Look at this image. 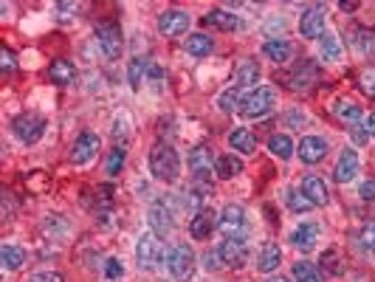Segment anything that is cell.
<instances>
[{"mask_svg": "<svg viewBox=\"0 0 375 282\" xmlns=\"http://www.w3.org/2000/svg\"><path fill=\"white\" fill-rule=\"evenodd\" d=\"M150 169L158 181H175L178 178V152L170 147V144H155L152 152H150Z\"/></svg>", "mask_w": 375, "mask_h": 282, "instance_id": "cell-1", "label": "cell"}, {"mask_svg": "<svg viewBox=\"0 0 375 282\" xmlns=\"http://www.w3.org/2000/svg\"><path fill=\"white\" fill-rule=\"evenodd\" d=\"M274 102H277V93H274V88H254L251 93H246L243 99H240V116H246V119H260V116H265L268 110L274 108Z\"/></svg>", "mask_w": 375, "mask_h": 282, "instance_id": "cell-2", "label": "cell"}, {"mask_svg": "<svg viewBox=\"0 0 375 282\" xmlns=\"http://www.w3.org/2000/svg\"><path fill=\"white\" fill-rule=\"evenodd\" d=\"M167 266H170V274H172L178 282H186V279L195 274V251H192V246L178 243V246L167 254Z\"/></svg>", "mask_w": 375, "mask_h": 282, "instance_id": "cell-3", "label": "cell"}, {"mask_svg": "<svg viewBox=\"0 0 375 282\" xmlns=\"http://www.w3.org/2000/svg\"><path fill=\"white\" fill-rule=\"evenodd\" d=\"M161 257H164V248H161V240L152 235V232H144L136 243V263L141 271H152Z\"/></svg>", "mask_w": 375, "mask_h": 282, "instance_id": "cell-4", "label": "cell"}, {"mask_svg": "<svg viewBox=\"0 0 375 282\" xmlns=\"http://www.w3.org/2000/svg\"><path fill=\"white\" fill-rule=\"evenodd\" d=\"M12 127H14V136L23 144H37L45 133V119L40 113H20Z\"/></svg>", "mask_w": 375, "mask_h": 282, "instance_id": "cell-5", "label": "cell"}, {"mask_svg": "<svg viewBox=\"0 0 375 282\" xmlns=\"http://www.w3.org/2000/svg\"><path fill=\"white\" fill-rule=\"evenodd\" d=\"M99 150H102V139L96 136V133H91V130H85V133H79V139L73 141V147H71V161L73 164H91L96 156H99Z\"/></svg>", "mask_w": 375, "mask_h": 282, "instance_id": "cell-6", "label": "cell"}, {"mask_svg": "<svg viewBox=\"0 0 375 282\" xmlns=\"http://www.w3.org/2000/svg\"><path fill=\"white\" fill-rule=\"evenodd\" d=\"M218 254H220L223 266L243 268L249 260V243H246V237H223V243L218 246Z\"/></svg>", "mask_w": 375, "mask_h": 282, "instance_id": "cell-7", "label": "cell"}, {"mask_svg": "<svg viewBox=\"0 0 375 282\" xmlns=\"http://www.w3.org/2000/svg\"><path fill=\"white\" fill-rule=\"evenodd\" d=\"M218 226H220L223 237H246V232H249V226H246V212L240 209V207H234V203L223 207Z\"/></svg>", "mask_w": 375, "mask_h": 282, "instance_id": "cell-8", "label": "cell"}, {"mask_svg": "<svg viewBox=\"0 0 375 282\" xmlns=\"http://www.w3.org/2000/svg\"><path fill=\"white\" fill-rule=\"evenodd\" d=\"M96 40H99V48H102V54L107 60H116L122 54V32H119V25H113V23L99 25Z\"/></svg>", "mask_w": 375, "mask_h": 282, "instance_id": "cell-9", "label": "cell"}, {"mask_svg": "<svg viewBox=\"0 0 375 282\" xmlns=\"http://www.w3.org/2000/svg\"><path fill=\"white\" fill-rule=\"evenodd\" d=\"M186 29H190V14L181 9H170L158 17V32L164 37H181Z\"/></svg>", "mask_w": 375, "mask_h": 282, "instance_id": "cell-10", "label": "cell"}, {"mask_svg": "<svg viewBox=\"0 0 375 282\" xmlns=\"http://www.w3.org/2000/svg\"><path fill=\"white\" fill-rule=\"evenodd\" d=\"M356 175H359V152L356 150H344L341 156H339L336 169H333L336 184H350Z\"/></svg>", "mask_w": 375, "mask_h": 282, "instance_id": "cell-11", "label": "cell"}, {"mask_svg": "<svg viewBox=\"0 0 375 282\" xmlns=\"http://www.w3.org/2000/svg\"><path fill=\"white\" fill-rule=\"evenodd\" d=\"M328 156V141L325 139H319V136H305L299 141V158L305 164H316Z\"/></svg>", "mask_w": 375, "mask_h": 282, "instance_id": "cell-12", "label": "cell"}, {"mask_svg": "<svg viewBox=\"0 0 375 282\" xmlns=\"http://www.w3.org/2000/svg\"><path fill=\"white\" fill-rule=\"evenodd\" d=\"M316 237H319V223H310V220L299 223V226L291 232V243L297 246L299 251H313Z\"/></svg>", "mask_w": 375, "mask_h": 282, "instance_id": "cell-13", "label": "cell"}, {"mask_svg": "<svg viewBox=\"0 0 375 282\" xmlns=\"http://www.w3.org/2000/svg\"><path fill=\"white\" fill-rule=\"evenodd\" d=\"M299 32L305 34V37H310V40H321L325 37V12L321 9H308L305 14H302V20H299Z\"/></svg>", "mask_w": 375, "mask_h": 282, "instance_id": "cell-14", "label": "cell"}, {"mask_svg": "<svg viewBox=\"0 0 375 282\" xmlns=\"http://www.w3.org/2000/svg\"><path fill=\"white\" fill-rule=\"evenodd\" d=\"M147 218H150V226H152V232H155L158 237H164L170 228H172V215L167 212V203H164V200L152 203L150 212H147Z\"/></svg>", "mask_w": 375, "mask_h": 282, "instance_id": "cell-15", "label": "cell"}, {"mask_svg": "<svg viewBox=\"0 0 375 282\" xmlns=\"http://www.w3.org/2000/svg\"><path fill=\"white\" fill-rule=\"evenodd\" d=\"M214 226H218V220H214V212L203 207V209L195 212V218H192V223H190V235H192L195 240H206V237L212 235Z\"/></svg>", "mask_w": 375, "mask_h": 282, "instance_id": "cell-16", "label": "cell"}, {"mask_svg": "<svg viewBox=\"0 0 375 282\" xmlns=\"http://www.w3.org/2000/svg\"><path fill=\"white\" fill-rule=\"evenodd\" d=\"M302 192H305V198L313 203V207H325L328 203V187H325V181L321 178H316V175H305V181H302Z\"/></svg>", "mask_w": 375, "mask_h": 282, "instance_id": "cell-17", "label": "cell"}, {"mask_svg": "<svg viewBox=\"0 0 375 282\" xmlns=\"http://www.w3.org/2000/svg\"><path fill=\"white\" fill-rule=\"evenodd\" d=\"M203 25H209V29H218V32H234V29H240V20L231 12L214 9V12H209L203 17Z\"/></svg>", "mask_w": 375, "mask_h": 282, "instance_id": "cell-18", "label": "cell"}, {"mask_svg": "<svg viewBox=\"0 0 375 282\" xmlns=\"http://www.w3.org/2000/svg\"><path fill=\"white\" fill-rule=\"evenodd\" d=\"M190 169L195 178H206L209 169H212V150L203 144V147H195L190 152Z\"/></svg>", "mask_w": 375, "mask_h": 282, "instance_id": "cell-19", "label": "cell"}, {"mask_svg": "<svg viewBox=\"0 0 375 282\" xmlns=\"http://www.w3.org/2000/svg\"><path fill=\"white\" fill-rule=\"evenodd\" d=\"M333 116H336L339 121H347V124H356V127H359V121H361V108L356 105V102H350V99H336V102H333Z\"/></svg>", "mask_w": 375, "mask_h": 282, "instance_id": "cell-20", "label": "cell"}, {"mask_svg": "<svg viewBox=\"0 0 375 282\" xmlns=\"http://www.w3.org/2000/svg\"><path fill=\"white\" fill-rule=\"evenodd\" d=\"M0 263H3L6 271H17L25 263V248L14 243H3L0 246Z\"/></svg>", "mask_w": 375, "mask_h": 282, "instance_id": "cell-21", "label": "cell"}, {"mask_svg": "<svg viewBox=\"0 0 375 282\" xmlns=\"http://www.w3.org/2000/svg\"><path fill=\"white\" fill-rule=\"evenodd\" d=\"M280 263H282V251H280V246H277V243H268V246L260 251L257 268H260L262 274H271V271L280 268Z\"/></svg>", "mask_w": 375, "mask_h": 282, "instance_id": "cell-22", "label": "cell"}, {"mask_svg": "<svg viewBox=\"0 0 375 282\" xmlns=\"http://www.w3.org/2000/svg\"><path fill=\"white\" fill-rule=\"evenodd\" d=\"M262 54L271 57V62H288L291 54H293V45L288 40H268L262 45Z\"/></svg>", "mask_w": 375, "mask_h": 282, "instance_id": "cell-23", "label": "cell"}, {"mask_svg": "<svg viewBox=\"0 0 375 282\" xmlns=\"http://www.w3.org/2000/svg\"><path fill=\"white\" fill-rule=\"evenodd\" d=\"M73 76H76V71H73V65L65 62V60L51 62V68H48V80H51L54 85H71Z\"/></svg>", "mask_w": 375, "mask_h": 282, "instance_id": "cell-24", "label": "cell"}, {"mask_svg": "<svg viewBox=\"0 0 375 282\" xmlns=\"http://www.w3.org/2000/svg\"><path fill=\"white\" fill-rule=\"evenodd\" d=\"M293 279L297 282H325V274H321L319 266L299 260V263H293Z\"/></svg>", "mask_w": 375, "mask_h": 282, "instance_id": "cell-25", "label": "cell"}, {"mask_svg": "<svg viewBox=\"0 0 375 282\" xmlns=\"http://www.w3.org/2000/svg\"><path fill=\"white\" fill-rule=\"evenodd\" d=\"M214 172H218V178H223V181H226V178H234V175L243 172V161L226 152V156H220L218 161H214Z\"/></svg>", "mask_w": 375, "mask_h": 282, "instance_id": "cell-26", "label": "cell"}, {"mask_svg": "<svg viewBox=\"0 0 375 282\" xmlns=\"http://www.w3.org/2000/svg\"><path fill=\"white\" fill-rule=\"evenodd\" d=\"M212 37L209 34H192V37H186V51H190L192 57H209L212 54Z\"/></svg>", "mask_w": 375, "mask_h": 282, "instance_id": "cell-27", "label": "cell"}, {"mask_svg": "<svg viewBox=\"0 0 375 282\" xmlns=\"http://www.w3.org/2000/svg\"><path fill=\"white\" fill-rule=\"evenodd\" d=\"M150 71V62H147V57H133L130 60V71H127V80H130V88L136 91V88H141V82H144V73Z\"/></svg>", "mask_w": 375, "mask_h": 282, "instance_id": "cell-28", "label": "cell"}, {"mask_svg": "<svg viewBox=\"0 0 375 282\" xmlns=\"http://www.w3.org/2000/svg\"><path fill=\"white\" fill-rule=\"evenodd\" d=\"M229 144L237 150V152H246V156H251V152L257 150V139L249 133V130H234L229 136Z\"/></svg>", "mask_w": 375, "mask_h": 282, "instance_id": "cell-29", "label": "cell"}, {"mask_svg": "<svg viewBox=\"0 0 375 282\" xmlns=\"http://www.w3.org/2000/svg\"><path fill=\"white\" fill-rule=\"evenodd\" d=\"M319 48H321V57H325L328 62H339L341 60V43L336 34H325L319 40Z\"/></svg>", "mask_w": 375, "mask_h": 282, "instance_id": "cell-30", "label": "cell"}, {"mask_svg": "<svg viewBox=\"0 0 375 282\" xmlns=\"http://www.w3.org/2000/svg\"><path fill=\"white\" fill-rule=\"evenodd\" d=\"M234 80H237V85H257V80H260V65H257L254 60L240 62Z\"/></svg>", "mask_w": 375, "mask_h": 282, "instance_id": "cell-31", "label": "cell"}, {"mask_svg": "<svg viewBox=\"0 0 375 282\" xmlns=\"http://www.w3.org/2000/svg\"><path fill=\"white\" fill-rule=\"evenodd\" d=\"M268 150H271L277 158H291V156H293V141H291L288 136L277 133V136L268 139Z\"/></svg>", "mask_w": 375, "mask_h": 282, "instance_id": "cell-32", "label": "cell"}, {"mask_svg": "<svg viewBox=\"0 0 375 282\" xmlns=\"http://www.w3.org/2000/svg\"><path fill=\"white\" fill-rule=\"evenodd\" d=\"M356 248L359 251H375V220L361 226V232L356 235Z\"/></svg>", "mask_w": 375, "mask_h": 282, "instance_id": "cell-33", "label": "cell"}, {"mask_svg": "<svg viewBox=\"0 0 375 282\" xmlns=\"http://www.w3.org/2000/svg\"><path fill=\"white\" fill-rule=\"evenodd\" d=\"M319 266L325 268V274H341V257H339V251H336V248H328L325 254H321Z\"/></svg>", "mask_w": 375, "mask_h": 282, "instance_id": "cell-34", "label": "cell"}, {"mask_svg": "<svg viewBox=\"0 0 375 282\" xmlns=\"http://www.w3.org/2000/svg\"><path fill=\"white\" fill-rule=\"evenodd\" d=\"M122 167H124V150L122 147H116L113 152H111V156H107V161H104V172L107 175H119L122 172Z\"/></svg>", "mask_w": 375, "mask_h": 282, "instance_id": "cell-35", "label": "cell"}, {"mask_svg": "<svg viewBox=\"0 0 375 282\" xmlns=\"http://www.w3.org/2000/svg\"><path fill=\"white\" fill-rule=\"evenodd\" d=\"M288 207L293 209V212H308L310 207H313V203L305 198V192H297V189H291L288 192Z\"/></svg>", "mask_w": 375, "mask_h": 282, "instance_id": "cell-36", "label": "cell"}, {"mask_svg": "<svg viewBox=\"0 0 375 282\" xmlns=\"http://www.w3.org/2000/svg\"><path fill=\"white\" fill-rule=\"evenodd\" d=\"M240 91L237 88H229L226 93H220V99H218V105H220V110H234V108H240V99H243V96H237Z\"/></svg>", "mask_w": 375, "mask_h": 282, "instance_id": "cell-37", "label": "cell"}, {"mask_svg": "<svg viewBox=\"0 0 375 282\" xmlns=\"http://www.w3.org/2000/svg\"><path fill=\"white\" fill-rule=\"evenodd\" d=\"M359 82H361V88H364L370 96H375V68H364Z\"/></svg>", "mask_w": 375, "mask_h": 282, "instance_id": "cell-38", "label": "cell"}, {"mask_svg": "<svg viewBox=\"0 0 375 282\" xmlns=\"http://www.w3.org/2000/svg\"><path fill=\"white\" fill-rule=\"evenodd\" d=\"M150 82H152V91H161V82H164V68L161 65H150Z\"/></svg>", "mask_w": 375, "mask_h": 282, "instance_id": "cell-39", "label": "cell"}, {"mask_svg": "<svg viewBox=\"0 0 375 282\" xmlns=\"http://www.w3.org/2000/svg\"><path fill=\"white\" fill-rule=\"evenodd\" d=\"M104 277L107 279H119L122 277V263L119 260H107L104 263Z\"/></svg>", "mask_w": 375, "mask_h": 282, "instance_id": "cell-40", "label": "cell"}, {"mask_svg": "<svg viewBox=\"0 0 375 282\" xmlns=\"http://www.w3.org/2000/svg\"><path fill=\"white\" fill-rule=\"evenodd\" d=\"M32 282H65L60 274H54V271H40L32 277Z\"/></svg>", "mask_w": 375, "mask_h": 282, "instance_id": "cell-41", "label": "cell"}, {"mask_svg": "<svg viewBox=\"0 0 375 282\" xmlns=\"http://www.w3.org/2000/svg\"><path fill=\"white\" fill-rule=\"evenodd\" d=\"M359 198H361V200H375V184H361Z\"/></svg>", "mask_w": 375, "mask_h": 282, "instance_id": "cell-42", "label": "cell"}, {"mask_svg": "<svg viewBox=\"0 0 375 282\" xmlns=\"http://www.w3.org/2000/svg\"><path fill=\"white\" fill-rule=\"evenodd\" d=\"M367 139H370V133H367V127H356V130H353V141L356 144H367Z\"/></svg>", "mask_w": 375, "mask_h": 282, "instance_id": "cell-43", "label": "cell"}, {"mask_svg": "<svg viewBox=\"0 0 375 282\" xmlns=\"http://www.w3.org/2000/svg\"><path fill=\"white\" fill-rule=\"evenodd\" d=\"M14 68V54L9 48H3V71H12Z\"/></svg>", "mask_w": 375, "mask_h": 282, "instance_id": "cell-44", "label": "cell"}, {"mask_svg": "<svg viewBox=\"0 0 375 282\" xmlns=\"http://www.w3.org/2000/svg\"><path fill=\"white\" fill-rule=\"evenodd\" d=\"M76 9H79L76 3H60V6H57V12H60V14H73Z\"/></svg>", "mask_w": 375, "mask_h": 282, "instance_id": "cell-45", "label": "cell"}, {"mask_svg": "<svg viewBox=\"0 0 375 282\" xmlns=\"http://www.w3.org/2000/svg\"><path fill=\"white\" fill-rule=\"evenodd\" d=\"M367 130H370V133H372V136H375V113H372V116H370V124H367Z\"/></svg>", "mask_w": 375, "mask_h": 282, "instance_id": "cell-46", "label": "cell"}, {"mask_svg": "<svg viewBox=\"0 0 375 282\" xmlns=\"http://www.w3.org/2000/svg\"><path fill=\"white\" fill-rule=\"evenodd\" d=\"M265 282H291V279H285V277H271V279H265Z\"/></svg>", "mask_w": 375, "mask_h": 282, "instance_id": "cell-47", "label": "cell"}]
</instances>
